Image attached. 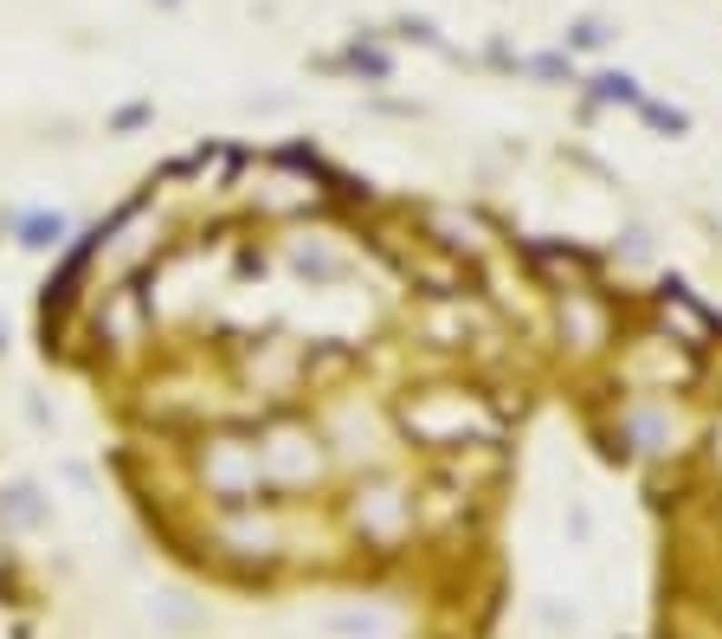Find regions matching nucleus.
Instances as JSON below:
<instances>
[{"mask_svg":"<svg viewBox=\"0 0 722 639\" xmlns=\"http://www.w3.org/2000/svg\"><path fill=\"white\" fill-rule=\"evenodd\" d=\"M594 91H600V97H619V104H638V85L626 78V71H600Z\"/></svg>","mask_w":722,"mask_h":639,"instance_id":"nucleus-1","label":"nucleus"}]
</instances>
